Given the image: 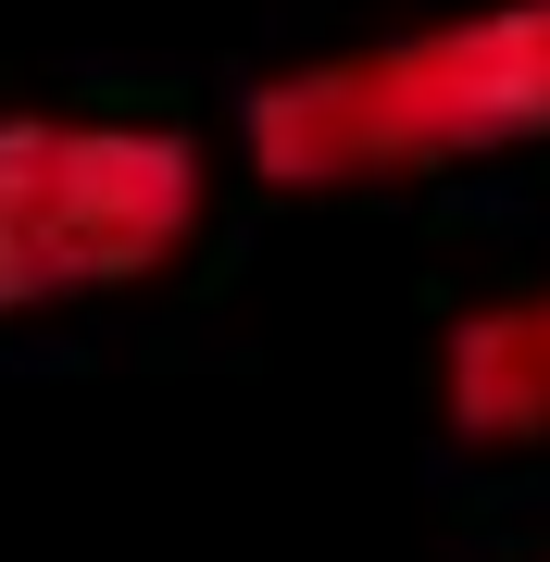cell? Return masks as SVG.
Masks as SVG:
<instances>
[{"instance_id":"cell-2","label":"cell","mask_w":550,"mask_h":562,"mask_svg":"<svg viewBox=\"0 0 550 562\" xmlns=\"http://www.w3.org/2000/svg\"><path fill=\"white\" fill-rule=\"evenodd\" d=\"M201 150L176 125L101 113H0V313L138 288L201 238Z\"/></svg>"},{"instance_id":"cell-1","label":"cell","mask_w":550,"mask_h":562,"mask_svg":"<svg viewBox=\"0 0 550 562\" xmlns=\"http://www.w3.org/2000/svg\"><path fill=\"white\" fill-rule=\"evenodd\" d=\"M250 176L263 188H413L450 162H489L550 138V0H489L450 25H401V38L288 63L238 113Z\"/></svg>"},{"instance_id":"cell-3","label":"cell","mask_w":550,"mask_h":562,"mask_svg":"<svg viewBox=\"0 0 550 562\" xmlns=\"http://www.w3.org/2000/svg\"><path fill=\"white\" fill-rule=\"evenodd\" d=\"M438 413L489 450L550 438V288H513V301H475L438 338Z\"/></svg>"}]
</instances>
